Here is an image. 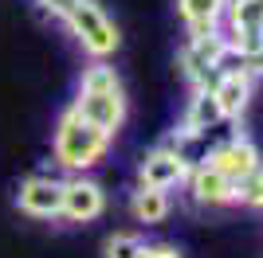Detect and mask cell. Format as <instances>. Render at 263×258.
<instances>
[{"instance_id": "8fae6325", "label": "cell", "mask_w": 263, "mask_h": 258, "mask_svg": "<svg viewBox=\"0 0 263 258\" xmlns=\"http://www.w3.org/2000/svg\"><path fill=\"white\" fill-rule=\"evenodd\" d=\"M224 12H228V0H177V16H181L189 35L220 32Z\"/></svg>"}, {"instance_id": "5bb4252c", "label": "cell", "mask_w": 263, "mask_h": 258, "mask_svg": "<svg viewBox=\"0 0 263 258\" xmlns=\"http://www.w3.org/2000/svg\"><path fill=\"white\" fill-rule=\"evenodd\" d=\"M228 35H240V32H263V4L259 0H228Z\"/></svg>"}, {"instance_id": "3957f363", "label": "cell", "mask_w": 263, "mask_h": 258, "mask_svg": "<svg viewBox=\"0 0 263 258\" xmlns=\"http://www.w3.org/2000/svg\"><path fill=\"white\" fill-rule=\"evenodd\" d=\"M63 28L75 35V43L90 59H110L122 47L118 24L106 16V8H102L99 0H79L75 8H71V16L63 20Z\"/></svg>"}, {"instance_id": "ba28073f", "label": "cell", "mask_w": 263, "mask_h": 258, "mask_svg": "<svg viewBox=\"0 0 263 258\" xmlns=\"http://www.w3.org/2000/svg\"><path fill=\"white\" fill-rule=\"evenodd\" d=\"M252 86L255 78L240 67V59L232 55V67H224L216 78H212V94H216V106L224 114V121H240L248 102H252Z\"/></svg>"}, {"instance_id": "ffe728a7", "label": "cell", "mask_w": 263, "mask_h": 258, "mask_svg": "<svg viewBox=\"0 0 263 258\" xmlns=\"http://www.w3.org/2000/svg\"><path fill=\"white\" fill-rule=\"evenodd\" d=\"M259 4H263V0H259Z\"/></svg>"}, {"instance_id": "4fadbf2b", "label": "cell", "mask_w": 263, "mask_h": 258, "mask_svg": "<svg viewBox=\"0 0 263 258\" xmlns=\"http://www.w3.org/2000/svg\"><path fill=\"white\" fill-rule=\"evenodd\" d=\"M169 211H173V196L161 192V188H134L130 192V215L134 223H145V227H157L169 219Z\"/></svg>"}, {"instance_id": "2e32d148", "label": "cell", "mask_w": 263, "mask_h": 258, "mask_svg": "<svg viewBox=\"0 0 263 258\" xmlns=\"http://www.w3.org/2000/svg\"><path fill=\"white\" fill-rule=\"evenodd\" d=\"M236 204L263 211V168H255L252 176H243V180L236 184Z\"/></svg>"}, {"instance_id": "d6986e66", "label": "cell", "mask_w": 263, "mask_h": 258, "mask_svg": "<svg viewBox=\"0 0 263 258\" xmlns=\"http://www.w3.org/2000/svg\"><path fill=\"white\" fill-rule=\"evenodd\" d=\"M240 67H243L252 78H263V47H259V51H252L248 59H240Z\"/></svg>"}, {"instance_id": "e0dca14e", "label": "cell", "mask_w": 263, "mask_h": 258, "mask_svg": "<svg viewBox=\"0 0 263 258\" xmlns=\"http://www.w3.org/2000/svg\"><path fill=\"white\" fill-rule=\"evenodd\" d=\"M35 4H40V8H44L47 16H51V20H59V24H63L67 16H71V8L79 4V0H35Z\"/></svg>"}, {"instance_id": "8992f818", "label": "cell", "mask_w": 263, "mask_h": 258, "mask_svg": "<svg viewBox=\"0 0 263 258\" xmlns=\"http://www.w3.org/2000/svg\"><path fill=\"white\" fill-rule=\"evenodd\" d=\"M189 180V164L185 157L173 149V145H157L138 161V184L142 188H161V192H173Z\"/></svg>"}, {"instance_id": "52a82bcc", "label": "cell", "mask_w": 263, "mask_h": 258, "mask_svg": "<svg viewBox=\"0 0 263 258\" xmlns=\"http://www.w3.org/2000/svg\"><path fill=\"white\" fill-rule=\"evenodd\" d=\"M204 164H212V168H216L220 176H228L232 184H240L243 176H252L255 168H263V157H259V149H255L252 137L232 133V137H224L216 149L209 153V161H204Z\"/></svg>"}, {"instance_id": "5b68a950", "label": "cell", "mask_w": 263, "mask_h": 258, "mask_svg": "<svg viewBox=\"0 0 263 258\" xmlns=\"http://www.w3.org/2000/svg\"><path fill=\"white\" fill-rule=\"evenodd\" d=\"M102 211H106V188H102L99 180H90L87 172L67 176L63 180V211H59V219H67V223H95Z\"/></svg>"}, {"instance_id": "9c48e42d", "label": "cell", "mask_w": 263, "mask_h": 258, "mask_svg": "<svg viewBox=\"0 0 263 258\" xmlns=\"http://www.w3.org/2000/svg\"><path fill=\"white\" fill-rule=\"evenodd\" d=\"M16 207L24 215H32V219H59V211H63V180H51V176L20 180Z\"/></svg>"}, {"instance_id": "6da1fadb", "label": "cell", "mask_w": 263, "mask_h": 258, "mask_svg": "<svg viewBox=\"0 0 263 258\" xmlns=\"http://www.w3.org/2000/svg\"><path fill=\"white\" fill-rule=\"evenodd\" d=\"M71 106L90 121V125H99L102 133H118L126 125V86H122L118 71L106 63V59H90V67H83V75H79V90H75V102Z\"/></svg>"}, {"instance_id": "ac0fdd59", "label": "cell", "mask_w": 263, "mask_h": 258, "mask_svg": "<svg viewBox=\"0 0 263 258\" xmlns=\"http://www.w3.org/2000/svg\"><path fill=\"white\" fill-rule=\"evenodd\" d=\"M142 258H185V254H181V250H177L173 243H149Z\"/></svg>"}, {"instance_id": "30bf717a", "label": "cell", "mask_w": 263, "mask_h": 258, "mask_svg": "<svg viewBox=\"0 0 263 258\" xmlns=\"http://www.w3.org/2000/svg\"><path fill=\"white\" fill-rule=\"evenodd\" d=\"M185 188H189V196H193L200 207H232V204H236V184H232L228 176H220L212 164L189 168Z\"/></svg>"}, {"instance_id": "9a60e30c", "label": "cell", "mask_w": 263, "mask_h": 258, "mask_svg": "<svg viewBox=\"0 0 263 258\" xmlns=\"http://www.w3.org/2000/svg\"><path fill=\"white\" fill-rule=\"evenodd\" d=\"M145 235L142 231H114L102 247V258H142L145 254Z\"/></svg>"}, {"instance_id": "7a4b0ae2", "label": "cell", "mask_w": 263, "mask_h": 258, "mask_svg": "<svg viewBox=\"0 0 263 258\" xmlns=\"http://www.w3.org/2000/svg\"><path fill=\"white\" fill-rule=\"evenodd\" d=\"M110 141H114L110 133H102L99 125H90L75 106H67L59 114V121H55V133H51V157H55L59 168L79 176V172H90L106 161Z\"/></svg>"}, {"instance_id": "7c38bea8", "label": "cell", "mask_w": 263, "mask_h": 258, "mask_svg": "<svg viewBox=\"0 0 263 258\" xmlns=\"http://www.w3.org/2000/svg\"><path fill=\"white\" fill-rule=\"evenodd\" d=\"M220 125H224V114H220V106H216L212 86H197L193 98H189L185 118H181V129H185V133H216Z\"/></svg>"}, {"instance_id": "277c9868", "label": "cell", "mask_w": 263, "mask_h": 258, "mask_svg": "<svg viewBox=\"0 0 263 258\" xmlns=\"http://www.w3.org/2000/svg\"><path fill=\"white\" fill-rule=\"evenodd\" d=\"M181 63V75L189 78V86H212V78L232 63V51H228V39L224 32H209V35H189V43L181 47L177 55Z\"/></svg>"}]
</instances>
